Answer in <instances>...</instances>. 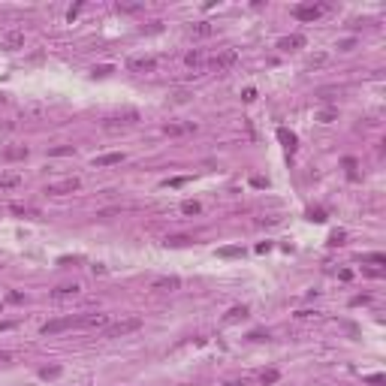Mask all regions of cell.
Returning a JSON list of instances; mask_svg holds the SVG:
<instances>
[{
  "instance_id": "cell-32",
  "label": "cell",
  "mask_w": 386,
  "mask_h": 386,
  "mask_svg": "<svg viewBox=\"0 0 386 386\" xmlns=\"http://www.w3.org/2000/svg\"><path fill=\"white\" fill-rule=\"evenodd\" d=\"M311 220L323 223V220H326V211H323V208H311Z\"/></svg>"
},
{
  "instance_id": "cell-16",
  "label": "cell",
  "mask_w": 386,
  "mask_h": 386,
  "mask_svg": "<svg viewBox=\"0 0 386 386\" xmlns=\"http://www.w3.org/2000/svg\"><path fill=\"white\" fill-rule=\"evenodd\" d=\"M214 27L208 21H196V24H190V36H211Z\"/></svg>"
},
{
  "instance_id": "cell-28",
  "label": "cell",
  "mask_w": 386,
  "mask_h": 386,
  "mask_svg": "<svg viewBox=\"0 0 386 386\" xmlns=\"http://www.w3.org/2000/svg\"><path fill=\"white\" fill-rule=\"evenodd\" d=\"M278 377H281V374H278L275 368H268V371H262V374H259V380H262V383H275Z\"/></svg>"
},
{
  "instance_id": "cell-37",
  "label": "cell",
  "mask_w": 386,
  "mask_h": 386,
  "mask_svg": "<svg viewBox=\"0 0 386 386\" xmlns=\"http://www.w3.org/2000/svg\"><path fill=\"white\" fill-rule=\"evenodd\" d=\"M223 386H245V380H229V383H223Z\"/></svg>"
},
{
  "instance_id": "cell-13",
  "label": "cell",
  "mask_w": 386,
  "mask_h": 386,
  "mask_svg": "<svg viewBox=\"0 0 386 386\" xmlns=\"http://www.w3.org/2000/svg\"><path fill=\"white\" fill-rule=\"evenodd\" d=\"M79 326H109V314H82V323Z\"/></svg>"
},
{
  "instance_id": "cell-29",
  "label": "cell",
  "mask_w": 386,
  "mask_h": 386,
  "mask_svg": "<svg viewBox=\"0 0 386 386\" xmlns=\"http://www.w3.org/2000/svg\"><path fill=\"white\" fill-rule=\"evenodd\" d=\"M326 61H329V58H326V55H314V58H311V61H308V69H317V66H323V64H326Z\"/></svg>"
},
{
  "instance_id": "cell-33",
  "label": "cell",
  "mask_w": 386,
  "mask_h": 386,
  "mask_svg": "<svg viewBox=\"0 0 386 386\" xmlns=\"http://www.w3.org/2000/svg\"><path fill=\"white\" fill-rule=\"evenodd\" d=\"M58 374H61V368H58V365H55V368H43V371H40V377H46V380H49V377H58Z\"/></svg>"
},
{
  "instance_id": "cell-12",
  "label": "cell",
  "mask_w": 386,
  "mask_h": 386,
  "mask_svg": "<svg viewBox=\"0 0 386 386\" xmlns=\"http://www.w3.org/2000/svg\"><path fill=\"white\" fill-rule=\"evenodd\" d=\"M278 139L284 142V148H287L290 154L296 151V142H299V139H296V133H293V130H287V127H278Z\"/></svg>"
},
{
  "instance_id": "cell-18",
  "label": "cell",
  "mask_w": 386,
  "mask_h": 386,
  "mask_svg": "<svg viewBox=\"0 0 386 386\" xmlns=\"http://www.w3.org/2000/svg\"><path fill=\"white\" fill-rule=\"evenodd\" d=\"M27 154H30V151L21 145V148H6V151H3V157H6V160H24Z\"/></svg>"
},
{
  "instance_id": "cell-26",
  "label": "cell",
  "mask_w": 386,
  "mask_h": 386,
  "mask_svg": "<svg viewBox=\"0 0 386 386\" xmlns=\"http://www.w3.org/2000/svg\"><path fill=\"white\" fill-rule=\"evenodd\" d=\"M9 211H12V214H24V217H27V214H36L33 208H27V205H18V202H12V205H9Z\"/></svg>"
},
{
  "instance_id": "cell-2",
  "label": "cell",
  "mask_w": 386,
  "mask_h": 386,
  "mask_svg": "<svg viewBox=\"0 0 386 386\" xmlns=\"http://www.w3.org/2000/svg\"><path fill=\"white\" fill-rule=\"evenodd\" d=\"M139 329H142V320H139V317H124V320H118V323H109V326H106V338H124V335L139 332Z\"/></svg>"
},
{
  "instance_id": "cell-4",
  "label": "cell",
  "mask_w": 386,
  "mask_h": 386,
  "mask_svg": "<svg viewBox=\"0 0 386 386\" xmlns=\"http://www.w3.org/2000/svg\"><path fill=\"white\" fill-rule=\"evenodd\" d=\"M79 187H82L79 178H64V181H58V184H49L46 193H49V196H66V193H75Z\"/></svg>"
},
{
  "instance_id": "cell-6",
  "label": "cell",
  "mask_w": 386,
  "mask_h": 386,
  "mask_svg": "<svg viewBox=\"0 0 386 386\" xmlns=\"http://www.w3.org/2000/svg\"><path fill=\"white\" fill-rule=\"evenodd\" d=\"M139 121V112H133V109H127L124 115H112V118H106V130H118V127H130V124H136Z\"/></svg>"
},
{
  "instance_id": "cell-31",
  "label": "cell",
  "mask_w": 386,
  "mask_h": 386,
  "mask_svg": "<svg viewBox=\"0 0 386 386\" xmlns=\"http://www.w3.org/2000/svg\"><path fill=\"white\" fill-rule=\"evenodd\" d=\"M344 242V229H335V233L329 236V245H341Z\"/></svg>"
},
{
  "instance_id": "cell-15",
  "label": "cell",
  "mask_w": 386,
  "mask_h": 386,
  "mask_svg": "<svg viewBox=\"0 0 386 386\" xmlns=\"http://www.w3.org/2000/svg\"><path fill=\"white\" fill-rule=\"evenodd\" d=\"M82 287L79 284H64V287H58V290H52V296L55 299H69V296H75V293H79Z\"/></svg>"
},
{
  "instance_id": "cell-5",
  "label": "cell",
  "mask_w": 386,
  "mask_h": 386,
  "mask_svg": "<svg viewBox=\"0 0 386 386\" xmlns=\"http://www.w3.org/2000/svg\"><path fill=\"white\" fill-rule=\"evenodd\" d=\"M82 323V317H58V320H52V323H46L43 326V335H58V332H64V329H72V326H79Z\"/></svg>"
},
{
  "instance_id": "cell-38",
  "label": "cell",
  "mask_w": 386,
  "mask_h": 386,
  "mask_svg": "<svg viewBox=\"0 0 386 386\" xmlns=\"http://www.w3.org/2000/svg\"><path fill=\"white\" fill-rule=\"evenodd\" d=\"M3 103H6V97H0V106H3Z\"/></svg>"
},
{
  "instance_id": "cell-27",
  "label": "cell",
  "mask_w": 386,
  "mask_h": 386,
  "mask_svg": "<svg viewBox=\"0 0 386 386\" xmlns=\"http://www.w3.org/2000/svg\"><path fill=\"white\" fill-rule=\"evenodd\" d=\"M187 242H193V239H187V236H169V239H166V245H172V248H181V245H187Z\"/></svg>"
},
{
  "instance_id": "cell-35",
  "label": "cell",
  "mask_w": 386,
  "mask_h": 386,
  "mask_svg": "<svg viewBox=\"0 0 386 386\" xmlns=\"http://www.w3.org/2000/svg\"><path fill=\"white\" fill-rule=\"evenodd\" d=\"M109 72H112V66H97L94 69V75H109Z\"/></svg>"
},
{
  "instance_id": "cell-23",
  "label": "cell",
  "mask_w": 386,
  "mask_h": 386,
  "mask_svg": "<svg viewBox=\"0 0 386 386\" xmlns=\"http://www.w3.org/2000/svg\"><path fill=\"white\" fill-rule=\"evenodd\" d=\"M335 115H338L335 109H323V112L317 115V121H320V124H329V121H335Z\"/></svg>"
},
{
  "instance_id": "cell-11",
  "label": "cell",
  "mask_w": 386,
  "mask_h": 386,
  "mask_svg": "<svg viewBox=\"0 0 386 386\" xmlns=\"http://www.w3.org/2000/svg\"><path fill=\"white\" fill-rule=\"evenodd\" d=\"M181 287V281L175 278V275H169V278H157L151 284V290H160V293H172V290H178Z\"/></svg>"
},
{
  "instance_id": "cell-24",
  "label": "cell",
  "mask_w": 386,
  "mask_h": 386,
  "mask_svg": "<svg viewBox=\"0 0 386 386\" xmlns=\"http://www.w3.org/2000/svg\"><path fill=\"white\" fill-rule=\"evenodd\" d=\"M217 257H226V259H229V257H242V248H236V245H233V248H220Z\"/></svg>"
},
{
  "instance_id": "cell-30",
  "label": "cell",
  "mask_w": 386,
  "mask_h": 386,
  "mask_svg": "<svg viewBox=\"0 0 386 386\" xmlns=\"http://www.w3.org/2000/svg\"><path fill=\"white\" fill-rule=\"evenodd\" d=\"M362 262H377V265H380V262H386V257H383V254H365Z\"/></svg>"
},
{
  "instance_id": "cell-17",
  "label": "cell",
  "mask_w": 386,
  "mask_h": 386,
  "mask_svg": "<svg viewBox=\"0 0 386 386\" xmlns=\"http://www.w3.org/2000/svg\"><path fill=\"white\" fill-rule=\"evenodd\" d=\"M248 317V308L245 305H236V308H229V314H226V323H239Z\"/></svg>"
},
{
  "instance_id": "cell-36",
  "label": "cell",
  "mask_w": 386,
  "mask_h": 386,
  "mask_svg": "<svg viewBox=\"0 0 386 386\" xmlns=\"http://www.w3.org/2000/svg\"><path fill=\"white\" fill-rule=\"evenodd\" d=\"M245 100H248V103H254V100H257V91H254V88H248V91H245Z\"/></svg>"
},
{
  "instance_id": "cell-21",
  "label": "cell",
  "mask_w": 386,
  "mask_h": 386,
  "mask_svg": "<svg viewBox=\"0 0 386 386\" xmlns=\"http://www.w3.org/2000/svg\"><path fill=\"white\" fill-rule=\"evenodd\" d=\"M181 211H184V214H199L202 205H199V202H193V199H187V202H181Z\"/></svg>"
},
{
  "instance_id": "cell-34",
  "label": "cell",
  "mask_w": 386,
  "mask_h": 386,
  "mask_svg": "<svg viewBox=\"0 0 386 386\" xmlns=\"http://www.w3.org/2000/svg\"><path fill=\"white\" fill-rule=\"evenodd\" d=\"M79 12H82V3H75V6H72V9H69V15H66V18H69V21H72V18H75V15H79Z\"/></svg>"
},
{
  "instance_id": "cell-20",
  "label": "cell",
  "mask_w": 386,
  "mask_h": 386,
  "mask_svg": "<svg viewBox=\"0 0 386 386\" xmlns=\"http://www.w3.org/2000/svg\"><path fill=\"white\" fill-rule=\"evenodd\" d=\"M18 184H21L18 175H0V190H12V187H18Z\"/></svg>"
},
{
  "instance_id": "cell-25",
  "label": "cell",
  "mask_w": 386,
  "mask_h": 386,
  "mask_svg": "<svg viewBox=\"0 0 386 386\" xmlns=\"http://www.w3.org/2000/svg\"><path fill=\"white\" fill-rule=\"evenodd\" d=\"M139 9H142V3H118V12H127V15H133Z\"/></svg>"
},
{
  "instance_id": "cell-14",
  "label": "cell",
  "mask_w": 386,
  "mask_h": 386,
  "mask_svg": "<svg viewBox=\"0 0 386 386\" xmlns=\"http://www.w3.org/2000/svg\"><path fill=\"white\" fill-rule=\"evenodd\" d=\"M193 130H196L193 124H166V127H163L166 136H184V133H193Z\"/></svg>"
},
{
  "instance_id": "cell-3",
  "label": "cell",
  "mask_w": 386,
  "mask_h": 386,
  "mask_svg": "<svg viewBox=\"0 0 386 386\" xmlns=\"http://www.w3.org/2000/svg\"><path fill=\"white\" fill-rule=\"evenodd\" d=\"M326 3H296L290 12H293V18H299V21H317L320 15H326Z\"/></svg>"
},
{
  "instance_id": "cell-7",
  "label": "cell",
  "mask_w": 386,
  "mask_h": 386,
  "mask_svg": "<svg viewBox=\"0 0 386 386\" xmlns=\"http://www.w3.org/2000/svg\"><path fill=\"white\" fill-rule=\"evenodd\" d=\"M0 49H6V52L24 49V30H6L3 36H0Z\"/></svg>"
},
{
  "instance_id": "cell-22",
  "label": "cell",
  "mask_w": 386,
  "mask_h": 386,
  "mask_svg": "<svg viewBox=\"0 0 386 386\" xmlns=\"http://www.w3.org/2000/svg\"><path fill=\"white\" fill-rule=\"evenodd\" d=\"M66 154H72V145H58L49 151V157H66Z\"/></svg>"
},
{
  "instance_id": "cell-8",
  "label": "cell",
  "mask_w": 386,
  "mask_h": 386,
  "mask_svg": "<svg viewBox=\"0 0 386 386\" xmlns=\"http://www.w3.org/2000/svg\"><path fill=\"white\" fill-rule=\"evenodd\" d=\"M127 69L130 72H154V69H157V58H130L127 61Z\"/></svg>"
},
{
  "instance_id": "cell-9",
  "label": "cell",
  "mask_w": 386,
  "mask_h": 386,
  "mask_svg": "<svg viewBox=\"0 0 386 386\" xmlns=\"http://www.w3.org/2000/svg\"><path fill=\"white\" fill-rule=\"evenodd\" d=\"M305 46V36L302 33H290V36H281L278 40V49L281 52H296V49H302Z\"/></svg>"
},
{
  "instance_id": "cell-19",
  "label": "cell",
  "mask_w": 386,
  "mask_h": 386,
  "mask_svg": "<svg viewBox=\"0 0 386 386\" xmlns=\"http://www.w3.org/2000/svg\"><path fill=\"white\" fill-rule=\"evenodd\" d=\"M184 64H187V66H193V69H196V66H202V64H205V58H202V52H196V49H193V52H187V58H184Z\"/></svg>"
},
{
  "instance_id": "cell-10",
  "label": "cell",
  "mask_w": 386,
  "mask_h": 386,
  "mask_svg": "<svg viewBox=\"0 0 386 386\" xmlns=\"http://www.w3.org/2000/svg\"><path fill=\"white\" fill-rule=\"evenodd\" d=\"M118 163H124V154H121V151H112V154H100V157H94V166H97V169L118 166Z\"/></svg>"
},
{
  "instance_id": "cell-1",
  "label": "cell",
  "mask_w": 386,
  "mask_h": 386,
  "mask_svg": "<svg viewBox=\"0 0 386 386\" xmlns=\"http://www.w3.org/2000/svg\"><path fill=\"white\" fill-rule=\"evenodd\" d=\"M236 64H239V52L236 49H223L214 58H208V69L211 72H226V69H233Z\"/></svg>"
}]
</instances>
